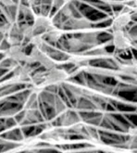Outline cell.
Instances as JSON below:
<instances>
[{"instance_id": "1", "label": "cell", "mask_w": 137, "mask_h": 153, "mask_svg": "<svg viewBox=\"0 0 137 153\" xmlns=\"http://www.w3.org/2000/svg\"><path fill=\"white\" fill-rule=\"evenodd\" d=\"M32 25L33 28L34 36L35 35L43 36L55 27L52 23V21L47 15L44 14H35Z\"/></svg>"}, {"instance_id": "2", "label": "cell", "mask_w": 137, "mask_h": 153, "mask_svg": "<svg viewBox=\"0 0 137 153\" xmlns=\"http://www.w3.org/2000/svg\"><path fill=\"white\" fill-rule=\"evenodd\" d=\"M7 41L10 46H23V36L20 23L16 22L8 25L6 32Z\"/></svg>"}, {"instance_id": "3", "label": "cell", "mask_w": 137, "mask_h": 153, "mask_svg": "<svg viewBox=\"0 0 137 153\" xmlns=\"http://www.w3.org/2000/svg\"><path fill=\"white\" fill-rule=\"evenodd\" d=\"M6 54L10 57V59L16 61L18 64H22L25 62H33V63L30 56L25 53L23 46H10L6 50Z\"/></svg>"}, {"instance_id": "4", "label": "cell", "mask_w": 137, "mask_h": 153, "mask_svg": "<svg viewBox=\"0 0 137 153\" xmlns=\"http://www.w3.org/2000/svg\"><path fill=\"white\" fill-rule=\"evenodd\" d=\"M112 42L114 48L118 51L128 50L132 47V41L129 38V36L125 33L124 31L113 32Z\"/></svg>"}, {"instance_id": "5", "label": "cell", "mask_w": 137, "mask_h": 153, "mask_svg": "<svg viewBox=\"0 0 137 153\" xmlns=\"http://www.w3.org/2000/svg\"><path fill=\"white\" fill-rule=\"evenodd\" d=\"M132 22V12L131 10H122L118 13L112 21V30L116 31H124V29Z\"/></svg>"}, {"instance_id": "6", "label": "cell", "mask_w": 137, "mask_h": 153, "mask_svg": "<svg viewBox=\"0 0 137 153\" xmlns=\"http://www.w3.org/2000/svg\"><path fill=\"white\" fill-rule=\"evenodd\" d=\"M70 1L71 0H52V5L54 7L59 10V8L65 7L67 4H69Z\"/></svg>"}, {"instance_id": "7", "label": "cell", "mask_w": 137, "mask_h": 153, "mask_svg": "<svg viewBox=\"0 0 137 153\" xmlns=\"http://www.w3.org/2000/svg\"><path fill=\"white\" fill-rule=\"evenodd\" d=\"M0 5L4 7H11L13 6L18 7V0H0Z\"/></svg>"}, {"instance_id": "8", "label": "cell", "mask_w": 137, "mask_h": 153, "mask_svg": "<svg viewBox=\"0 0 137 153\" xmlns=\"http://www.w3.org/2000/svg\"><path fill=\"white\" fill-rule=\"evenodd\" d=\"M3 37H4V35L2 33H0V44L2 43V40H3Z\"/></svg>"}]
</instances>
